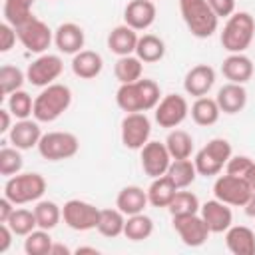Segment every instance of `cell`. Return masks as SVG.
Instances as JSON below:
<instances>
[{
    "mask_svg": "<svg viewBox=\"0 0 255 255\" xmlns=\"http://www.w3.org/2000/svg\"><path fill=\"white\" fill-rule=\"evenodd\" d=\"M159 86L153 80L139 78L129 84H120L116 92V104L122 112L133 114V112H149L155 110L159 104Z\"/></svg>",
    "mask_w": 255,
    "mask_h": 255,
    "instance_id": "6da1fadb",
    "label": "cell"
},
{
    "mask_svg": "<svg viewBox=\"0 0 255 255\" xmlns=\"http://www.w3.org/2000/svg\"><path fill=\"white\" fill-rule=\"evenodd\" d=\"M72 104V92L64 84H50L34 98V120L50 124L56 122Z\"/></svg>",
    "mask_w": 255,
    "mask_h": 255,
    "instance_id": "7a4b0ae2",
    "label": "cell"
},
{
    "mask_svg": "<svg viewBox=\"0 0 255 255\" xmlns=\"http://www.w3.org/2000/svg\"><path fill=\"white\" fill-rule=\"evenodd\" d=\"M255 36V18L249 12H233L221 32V46L229 54H241Z\"/></svg>",
    "mask_w": 255,
    "mask_h": 255,
    "instance_id": "3957f363",
    "label": "cell"
},
{
    "mask_svg": "<svg viewBox=\"0 0 255 255\" xmlns=\"http://www.w3.org/2000/svg\"><path fill=\"white\" fill-rule=\"evenodd\" d=\"M179 12L187 30L195 38H209L217 30L219 18L207 4V0H179Z\"/></svg>",
    "mask_w": 255,
    "mask_h": 255,
    "instance_id": "277c9868",
    "label": "cell"
},
{
    "mask_svg": "<svg viewBox=\"0 0 255 255\" xmlns=\"http://www.w3.org/2000/svg\"><path fill=\"white\" fill-rule=\"evenodd\" d=\"M44 191H46V179H44V175H40L36 171L16 173V175L8 177V181L4 183V195L14 205L38 201L44 195Z\"/></svg>",
    "mask_w": 255,
    "mask_h": 255,
    "instance_id": "5b68a950",
    "label": "cell"
},
{
    "mask_svg": "<svg viewBox=\"0 0 255 255\" xmlns=\"http://www.w3.org/2000/svg\"><path fill=\"white\" fill-rule=\"evenodd\" d=\"M229 157H231V143L223 137H213L195 153L193 163L199 175L211 177L223 169Z\"/></svg>",
    "mask_w": 255,
    "mask_h": 255,
    "instance_id": "8992f818",
    "label": "cell"
},
{
    "mask_svg": "<svg viewBox=\"0 0 255 255\" xmlns=\"http://www.w3.org/2000/svg\"><path fill=\"white\" fill-rule=\"evenodd\" d=\"M36 147L44 159L62 161V159H70L78 153L80 141L70 131H48V133H42Z\"/></svg>",
    "mask_w": 255,
    "mask_h": 255,
    "instance_id": "52a82bcc",
    "label": "cell"
},
{
    "mask_svg": "<svg viewBox=\"0 0 255 255\" xmlns=\"http://www.w3.org/2000/svg\"><path fill=\"white\" fill-rule=\"evenodd\" d=\"M213 193L219 201L233 205V207H245V203L249 201L253 189L249 187L245 177H237L231 173L219 175L213 183Z\"/></svg>",
    "mask_w": 255,
    "mask_h": 255,
    "instance_id": "ba28073f",
    "label": "cell"
},
{
    "mask_svg": "<svg viewBox=\"0 0 255 255\" xmlns=\"http://www.w3.org/2000/svg\"><path fill=\"white\" fill-rule=\"evenodd\" d=\"M98 217H100V209L88 201H82V199H70L62 207V219L74 231L96 229Z\"/></svg>",
    "mask_w": 255,
    "mask_h": 255,
    "instance_id": "9c48e42d",
    "label": "cell"
},
{
    "mask_svg": "<svg viewBox=\"0 0 255 255\" xmlns=\"http://www.w3.org/2000/svg\"><path fill=\"white\" fill-rule=\"evenodd\" d=\"M16 32H18V40L22 42V46L28 52H34V54L46 52L50 48L52 40H54L50 26L46 22H42L40 18H36V16H32L24 24H20L16 28Z\"/></svg>",
    "mask_w": 255,
    "mask_h": 255,
    "instance_id": "30bf717a",
    "label": "cell"
},
{
    "mask_svg": "<svg viewBox=\"0 0 255 255\" xmlns=\"http://www.w3.org/2000/svg\"><path fill=\"white\" fill-rule=\"evenodd\" d=\"M151 135V122L145 112L126 114L122 120V143L128 149H141Z\"/></svg>",
    "mask_w": 255,
    "mask_h": 255,
    "instance_id": "8fae6325",
    "label": "cell"
},
{
    "mask_svg": "<svg viewBox=\"0 0 255 255\" xmlns=\"http://www.w3.org/2000/svg\"><path fill=\"white\" fill-rule=\"evenodd\" d=\"M173 229L177 231L179 239L187 247H201L209 237V227L203 221L199 213H187V215H173Z\"/></svg>",
    "mask_w": 255,
    "mask_h": 255,
    "instance_id": "7c38bea8",
    "label": "cell"
},
{
    "mask_svg": "<svg viewBox=\"0 0 255 255\" xmlns=\"http://www.w3.org/2000/svg\"><path fill=\"white\" fill-rule=\"evenodd\" d=\"M64 70V62L60 56L56 54H42L38 56L26 70V80L32 86L38 88H46L50 84H54V80H58V76Z\"/></svg>",
    "mask_w": 255,
    "mask_h": 255,
    "instance_id": "4fadbf2b",
    "label": "cell"
},
{
    "mask_svg": "<svg viewBox=\"0 0 255 255\" xmlns=\"http://www.w3.org/2000/svg\"><path fill=\"white\" fill-rule=\"evenodd\" d=\"M189 114V104L179 94H167L155 106V122L161 128H177Z\"/></svg>",
    "mask_w": 255,
    "mask_h": 255,
    "instance_id": "5bb4252c",
    "label": "cell"
},
{
    "mask_svg": "<svg viewBox=\"0 0 255 255\" xmlns=\"http://www.w3.org/2000/svg\"><path fill=\"white\" fill-rule=\"evenodd\" d=\"M141 169L145 175H149L151 179L153 177H159V175H165L167 169H169V163H171V155L165 147V143H159V141H147L141 149Z\"/></svg>",
    "mask_w": 255,
    "mask_h": 255,
    "instance_id": "9a60e30c",
    "label": "cell"
},
{
    "mask_svg": "<svg viewBox=\"0 0 255 255\" xmlns=\"http://www.w3.org/2000/svg\"><path fill=\"white\" fill-rule=\"evenodd\" d=\"M199 215L203 217V221L207 223V227H209L211 233H223V231H227V229L231 227V223H233V213H231V209L227 207V203L219 201L217 197L205 201V203L199 207Z\"/></svg>",
    "mask_w": 255,
    "mask_h": 255,
    "instance_id": "2e32d148",
    "label": "cell"
},
{
    "mask_svg": "<svg viewBox=\"0 0 255 255\" xmlns=\"http://www.w3.org/2000/svg\"><path fill=\"white\" fill-rule=\"evenodd\" d=\"M157 16V8L151 0H131L124 10V22L135 32L147 30Z\"/></svg>",
    "mask_w": 255,
    "mask_h": 255,
    "instance_id": "e0dca14e",
    "label": "cell"
},
{
    "mask_svg": "<svg viewBox=\"0 0 255 255\" xmlns=\"http://www.w3.org/2000/svg\"><path fill=\"white\" fill-rule=\"evenodd\" d=\"M213 84H215V70L207 64H197L185 74L183 90L193 98H201L213 88Z\"/></svg>",
    "mask_w": 255,
    "mask_h": 255,
    "instance_id": "ac0fdd59",
    "label": "cell"
},
{
    "mask_svg": "<svg viewBox=\"0 0 255 255\" xmlns=\"http://www.w3.org/2000/svg\"><path fill=\"white\" fill-rule=\"evenodd\" d=\"M84 42H86L84 30L74 22H64L54 32V44L64 54H72V56L78 54L84 48Z\"/></svg>",
    "mask_w": 255,
    "mask_h": 255,
    "instance_id": "d6986e66",
    "label": "cell"
},
{
    "mask_svg": "<svg viewBox=\"0 0 255 255\" xmlns=\"http://www.w3.org/2000/svg\"><path fill=\"white\" fill-rule=\"evenodd\" d=\"M40 137H42V129L38 126V120L32 122L28 118L26 120H18L12 126V129L8 131L10 143L14 147H18V149H30V147L38 145Z\"/></svg>",
    "mask_w": 255,
    "mask_h": 255,
    "instance_id": "ffe728a7",
    "label": "cell"
},
{
    "mask_svg": "<svg viewBox=\"0 0 255 255\" xmlns=\"http://www.w3.org/2000/svg\"><path fill=\"white\" fill-rule=\"evenodd\" d=\"M215 100H217L219 110H221L223 114L233 116V114H239V112L245 108V104H247V90L243 88V84H233V82H229V84H225L223 88H219Z\"/></svg>",
    "mask_w": 255,
    "mask_h": 255,
    "instance_id": "44dd1931",
    "label": "cell"
},
{
    "mask_svg": "<svg viewBox=\"0 0 255 255\" xmlns=\"http://www.w3.org/2000/svg\"><path fill=\"white\" fill-rule=\"evenodd\" d=\"M225 245L233 255H255V233L245 225H231L225 231Z\"/></svg>",
    "mask_w": 255,
    "mask_h": 255,
    "instance_id": "7402d4cb",
    "label": "cell"
},
{
    "mask_svg": "<svg viewBox=\"0 0 255 255\" xmlns=\"http://www.w3.org/2000/svg\"><path fill=\"white\" fill-rule=\"evenodd\" d=\"M223 76L233 84H245L253 76V62L241 52V54H229L221 64Z\"/></svg>",
    "mask_w": 255,
    "mask_h": 255,
    "instance_id": "603a6c76",
    "label": "cell"
},
{
    "mask_svg": "<svg viewBox=\"0 0 255 255\" xmlns=\"http://www.w3.org/2000/svg\"><path fill=\"white\" fill-rule=\"evenodd\" d=\"M147 203H149L147 191H143L139 185H126L120 189V193L116 197V207L126 215L141 213Z\"/></svg>",
    "mask_w": 255,
    "mask_h": 255,
    "instance_id": "cb8c5ba5",
    "label": "cell"
},
{
    "mask_svg": "<svg viewBox=\"0 0 255 255\" xmlns=\"http://www.w3.org/2000/svg\"><path fill=\"white\" fill-rule=\"evenodd\" d=\"M137 40H139L137 32L133 28H129L128 24H122V26H116L108 34V48L116 56H129L135 52Z\"/></svg>",
    "mask_w": 255,
    "mask_h": 255,
    "instance_id": "d4e9b609",
    "label": "cell"
},
{
    "mask_svg": "<svg viewBox=\"0 0 255 255\" xmlns=\"http://www.w3.org/2000/svg\"><path fill=\"white\" fill-rule=\"evenodd\" d=\"M102 68H104V60L94 50H80L72 58V72L82 80H92L100 76Z\"/></svg>",
    "mask_w": 255,
    "mask_h": 255,
    "instance_id": "484cf974",
    "label": "cell"
},
{
    "mask_svg": "<svg viewBox=\"0 0 255 255\" xmlns=\"http://www.w3.org/2000/svg\"><path fill=\"white\" fill-rule=\"evenodd\" d=\"M175 193H177V187L167 173L153 177L151 185L147 187V199L153 207H167Z\"/></svg>",
    "mask_w": 255,
    "mask_h": 255,
    "instance_id": "4316f807",
    "label": "cell"
},
{
    "mask_svg": "<svg viewBox=\"0 0 255 255\" xmlns=\"http://www.w3.org/2000/svg\"><path fill=\"white\" fill-rule=\"evenodd\" d=\"M135 56L143 62V64H153L159 62L165 56V42L155 36V34H143L137 40L135 46Z\"/></svg>",
    "mask_w": 255,
    "mask_h": 255,
    "instance_id": "83f0119b",
    "label": "cell"
},
{
    "mask_svg": "<svg viewBox=\"0 0 255 255\" xmlns=\"http://www.w3.org/2000/svg\"><path fill=\"white\" fill-rule=\"evenodd\" d=\"M189 114H191V118H193V122L197 126H213L219 120L221 110H219L217 100L207 98V96H201V98H195Z\"/></svg>",
    "mask_w": 255,
    "mask_h": 255,
    "instance_id": "f1b7e54d",
    "label": "cell"
},
{
    "mask_svg": "<svg viewBox=\"0 0 255 255\" xmlns=\"http://www.w3.org/2000/svg\"><path fill=\"white\" fill-rule=\"evenodd\" d=\"M165 147L171 159H187L193 151V137L185 129H171L165 137Z\"/></svg>",
    "mask_w": 255,
    "mask_h": 255,
    "instance_id": "f546056e",
    "label": "cell"
},
{
    "mask_svg": "<svg viewBox=\"0 0 255 255\" xmlns=\"http://www.w3.org/2000/svg\"><path fill=\"white\" fill-rule=\"evenodd\" d=\"M124 227H126V213H122L118 207L116 209H100V217H98L96 229L104 237L124 235Z\"/></svg>",
    "mask_w": 255,
    "mask_h": 255,
    "instance_id": "4dcf8cb0",
    "label": "cell"
},
{
    "mask_svg": "<svg viewBox=\"0 0 255 255\" xmlns=\"http://www.w3.org/2000/svg\"><path fill=\"white\" fill-rule=\"evenodd\" d=\"M167 175L171 177V181L175 183L177 189H185L195 181L197 169H195V163L189 157L187 159H171Z\"/></svg>",
    "mask_w": 255,
    "mask_h": 255,
    "instance_id": "1f68e13d",
    "label": "cell"
},
{
    "mask_svg": "<svg viewBox=\"0 0 255 255\" xmlns=\"http://www.w3.org/2000/svg\"><path fill=\"white\" fill-rule=\"evenodd\" d=\"M143 72V62L137 56H120L118 62L114 64V74L120 84H129L141 78Z\"/></svg>",
    "mask_w": 255,
    "mask_h": 255,
    "instance_id": "d6a6232c",
    "label": "cell"
},
{
    "mask_svg": "<svg viewBox=\"0 0 255 255\" xmlns=\"http://www.w3.org/2000/svg\"><path fill=\"white\" fill-rule=\"evenodd\" d=\"M151 233H153V221H151V217L143 215V211L141 213H135V215H128L126 227H124V235L129 241H143Z\"/></svg>",
    "mask_w": 255,
    "mask_h": 255,
    "instance_id": "836d02e7",
    "label": "cell"
},
{
    "mask_svg": "<svg viewBox=\"0 0 255 255\" xmlns=\"http://www.w3.org/2000/svg\"><path fill=\"white\" fill-rule=\"evenodd\" d=\"M34 215H36V221H38V227L40 229H54L60 219H62V207L56 203V201H50V199H42L34 205Z\"/></svg>",
    "mask_w": 255,
    "mask_h": 255,
    "instance_id": "e575fe53",
    "label": "cell"
},
{
    "mask_svg": "<svg viewBox=\"0 0 255 255\" xmlns=\"http://www.w3.org/2000/svg\"><path fill=\"white\" fill-rule=\"evenodd\" d=\"M34 0H4V22L18 28L26 20H30Z\"/></svg>",
    "mask_w": 255,
    "mask_h": 255,
    "instance_id": "d590c367",
    "label": "cell"
},
{
    "mask_svg": "<svg viewBox=\"0 0 255 255\" xmlns=\"http://www.w3.org/2000/svg\"><path fill=\"white\" fill-rule=\"evenodd\" d=\"M199 199L195 193L185 191V189H177V193L173 195L171 203L167 205L171 217L173 215H187V213H199Z\"/></svg>",
    "mask_w": 255,
    "mask_h": 255,
    "instance_id": "8d00e7d4",
    "label": "cell"
},
{
    "mask_svg": "<svg viewBox=\"0 0 255 255\" xmlns=\"http://www.w3.org/2000/svg\"><path fill=\"white\" fill-rule=\"evenodd\" d=\"M6 223H8V227L14 231V235H24V237H26L28 233H32V231L38 227L34 209L30 211V209H24V207L14 209V213L10 215V219H8Z\"/></svg>",
    "mask_w": 255,
    "mask_h": 255,
    "instance_id": "74e56055",
    "label": "cell"
},
{
    "mask_svg": "<svg viewBox=\"0 0 255 255\" xmlns=\"http://www.w3.org/2000/svg\"><path fill=\"white\" fill-rule=\"evenodd\" d=\"M52 243L54 241H52L48 229H34L24 239V251L28 255H50Z\"/></svg>",
    "mask_w": 255,
    "mask_h": 255,
    "instance_id": "f35d334b",
    "label": "cell"
},
{
    "mask_svg": "<svg viewBox=\"0 0 255 255\" xmlns=\"http://www.w3.org/2000/svg\"><path fill=\"white\" fill-rule=\"evenodd\" d=\"M26 80V74L18 68V66H2L0 68V94L2 96H10L16 90H22V84Z\"/></svg>",
    "mask_w": 255,
    "mask_h": 255,
    "instance_id": "ab89813d",
    "label": "cell"
},
{
    "mask_svg": "<svg viewBox=\"0 0 255 255\" xmlns=\"http://www.w3.org/2000/svg\"><path fill=\"white\" fill-rule=\"evenodd\" d=\"M8 110L12 112L14 118L18 120H26L32 112H34V100L28 92L24 90H16L8 96Z\"/></svg>",
    "mask_w": 255,
    "mask_h": 255,
    "instance_id": "60d3db41",
    "label": "cell"
},
{
    "mask_svg": "<svg viewBox=\"0 0 255 255\" xmlns=\"http://www.w3.org/2000/svg\"><path fill=\"white\" fill-rule=\"evenodd\" d=\"M22 149L18 147H2L0 149V173L6 175V177H12L16 173H20L22 165H24V159H22Z\"/></svg>",
    "mask_w": 255,
    "mask_h": 255,
    "instance_id": "b9f144b4",
    "label": "cell"
},
{
    "mask_svg": "<svg viewBox=\"0 0 255 255\" xmlns=\"http://www.w3.org/2000/svg\"><path fill=\"white\" fill-rule=\"evenodd\" d=\"M253 165V159L247 157V155H231L225 163V173H231V175H237V177H245L247 171L251 169Z\"/></svg>",
    "mask_w": 255,
    "mask_h": 255,
    "instance_id": "7bdbcfd3",
    "label": "cell"
},
{
    "mask_svg": "<svg viewBox=\"0 0 255 255\" xmlns=\"http://www.w3.org/2000/svg\"><path fill=\"white\" fill-rule=\"evenodd\" d=\"M16 38H18L16 28L8 22H2L0 24V52H10L16 44Z\"/></svg>",
    "mask_w": 255,
    "mask_h": 255,
    "instance_id": "ee69618b",
    "label": "cell"
},
{
    "mask_svg": "<svg viewBox=\"0 0 255 255\" xmlns=\"http://www.w3.org/2000/svg\"><path fill=\"white\" fill-rule=\"evenodd\" d=\"M217 18H229L235 12V0H207Z\"/></svg>",
    "mask_w": 255,
    "mask_h": 255,
    "instance_id": "f6af8a7d",
    "label": "cell"
},
{
    "mask_svg": "<svg viewBox=\"0 0 255 255\" xmlns=\"http://www.w3.org/2000/svg\"><path fill=\"white\" fill-rule=\"evenodd\" d=\"M14 231L8 227V223H0V253H6L10 243H12Z\"/></svg>",
    "mask_w": 255,
    "mask_h": 255,
    "instance_id": "bcb514c9",
    "label": "cell"
},
{
    "mask_svg": "<svg viewBox=\"0 0 255 255\" xmlns=\"http://www.w3.org/2000/svg\"><path fill=\"white\" fill-rule=\"evenodd\" d=\"M14 209H16V205L4 195V197L0 199V223H6V221L10 219V215L14 213Z\"/></svg>",
    "mask_w": 255,
    "mask_h": 255,
    "instance_id": "7dc6e473",
    "label": "cell"
},
{
    "mask_svg": "<svg viewBox=\"0 0 255 255\" xmlns=\"http://www.w3.org/2000/svg\"><path fill=\"white\" fill-rule=\"evenodd\" d=\"M12 112L10 110H0V133H6L12 129Z\"/></svg>",
    "mask_w": 255,
    "mask_h": 255,
    "instance_id": "c3c4849f",
    "label": "cell"
},
{
    "mask_svg": "<svg viewBox=\"0 0 255 255\" xmlns=\"http://www.w3.org/2000/svg\"><path fill=\"white\" fill-rule=\"evenodd\" d=\"M72 251L66 247V245H62V243H52V249H50V255H70Z\"/></svg>",
    "mask_w": 255,
    "mask_h": 255,
    "instance_id": "681fc988",
    "label": "cell"
},
{
    "mask_svg": "<svg viewBox=\"0 0 255 255\" xmlns=\"http://www.w3.org/2000/svg\"><path fill=\"white\" fill-rule=\"evenodd\" d=\"M245 213H247L249 217H255V191L251 193V197H249V201L245 203Z\"/></svg>",
    "mask_w": 255,
    "mask_h": 255,
    "instance_id": "f907efd6",
    "label": "cell"
},
{
    "mask_svg": "<svg viewBox=\"0 0 255 255\" xmlns=\"http://www.w3.org/2000/svg\"><path fill=\"white\" fill-rule=\"evenodd\" d=\"M245 179H247V183H249V187L255 191V161H253V165H251V169L247 171V175H245Z\"/></svg>",
    "mask_w": 255,
    "mask_h": 255,
    "instance_id": "816d5d0a",
    "label": "cell"
},
{
    "mask_svg": "<svg viewBox=\"0 0 255 255\" xmlns=\"http://www.w3.org/2000/svg\"><path fill=\"white\" fill-rule=\"evenodd\" d=\"M74 253H76V255H82V253H92V255H98V249H96V247H78Z\"/></svg>",
    "mask_w": 255,
    "mask_h": 255,
    "instance_id": "f5cc1de1",
    "label": "cell"
}]
</instances>
